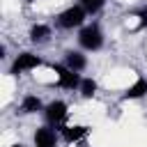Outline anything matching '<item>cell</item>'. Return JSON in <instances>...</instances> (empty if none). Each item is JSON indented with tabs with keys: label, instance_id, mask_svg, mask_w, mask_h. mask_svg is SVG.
Listing matches in <instances>:
<instances>
[{
	"label": "cell",
	"instance_id": "1",
	"mask_svg": "<svg viewBox=\"0 0 147 147\" xmlns=\"http://www.w3.org/2000/svg\"><path fill=\"white\" fill-rule=\"evenodd\" d=\"M76 44L85 53H99L106 46V32H103L101 23L99 21H90L80 30H76Z\"/></svg>",
	"mask_w": 147,
	"mask_h": 147
},
{
	"label": "cell",
	"instance_id": "2",
	"mask_svg": "<svg viewBox=\"0 0 147 147\" xmlns=\"http://www.w3.org/2000/svg\"><path fill=\"white\" fill-rule=\"evenodd\" d=\"M87 11L78 5V2H74V5H69V7H64L62 11H57L55 16H53V25H55V30H62V32H74V30H80L85 23H87Z\"/></svg>",
	"mask_w": 147,
	"mask_h": 147
},
{
	"label": "cell",
	"instance_id": "3",
	"mask_svg": "<svg viewBox=\"0 0 147 147\" xmlns=\"http://www.w3.org/2000/svg\"><path fill=\"white\" fill-rule=\"evenodd\" d=\"M44 64H46V62H44V57H41L39 53H34V51H18V53L11 57L9 67H7V76L21 78V76H25V74H32V71L41 69Z\"/></svg>",
	"mask_w": 147,
	"mask_h": 147
},
{
	"label": "cell",
	"instance_id": "4",
	"mask_svg": "<svg viewBox=\"0 0 147 147\" xmlns=\"http://www.w3.org/2000/svg\"><path fill=\"white\" fill-rule=\"evenodd\" d=\"M51 71H53V76H55V80H53L55 87L67 90V92H78L80 80H83V74L69 69L64 62H53V64H51Z\"/></svg>",
	"mask_w": 147,
	"mask_h": 147
},
{
	"label": "cell",
	"instance_id": "5",
	"mask_svg": "<svg viewBox=\"0 0 147 147\" xmlns=\"http://www.w3.org/2000/svg\"><path fill=\"white\" fill-rule=\"evenodd\" d=\"M69 115H71V110H69V103H67L64 99H53V101H48V103L44 106V113H41L44 124H51L53 129H60V126H64L67 122H71Z\"/></svg>",
	"mask_w": 147,
	"mask_h": 147
},
{
	"label": "cell",
	"instance_id": "6",
	"mask_svg": "<svg viewBox=\"0 0 147 147\" xmlns=\"http://www.w3.org/2000/svg\"><path fill=\"white\" fill-rule=\"evenodd\" d=\"M60 138L64 145H78V142H85L92 133V126L90 124H78V122H67L64 126L57 129Z\"/></svg>",
	"mask_w": 147,
	"mask_h": 147
},
{
	"label": "cell",
	"instance_id": "7",
	"mask_svg": "<svg viewBox=\"0 0 147 147\" xmlns=\"http://www.w3.org/2000/svg\"><path fill=\"white\" fill-rule=\"evenodd\" d=\"M62 138L51 124H39L32 131V147H60Z\"/></svg>",
	"mask_w": 147,
	"mask_h": 147
},
{
	"label": "cell",
	"instance_id": "8",
	"mask_svg": "<svg viewBox=\"0 0 147 147\" xmlns=\"http://www.w3.org/2000/svg\"><path fill=\"white\" fill-rule=\"evenodd\" d=\"M53 34H55V25L53 23H32L30 30H28V41L34 48H41V46L51 44Z\"/></svg>",
	"mask_w": 147,
	"mask_h": 147
},
{
	"label": "cell",
	"instance_id": "9",
	"mask_svg": "<svg viewBox=\"0 0 147 147\" xmlns=\"http://www.w3.org/2000/svg\"><path fill=\"white\" fill-rule=\"evenodd\" d=\"M44 99L39 96V94H32V92H28V94H23L21 96V101H18V106H16V115H21V117H30V115H41L44 113Z\"/></svg>",
	"mask_w": 147,
	"mask_h": 147
},
{
	"label": "cell",
	"instance_id": "10",
	"mask_svg": "<svg viewBox=\"0 0 147 147\" xmlns=\"http://www.w3.org/2000/svg\"><path fill=\"white\" fill-rule=\"evenodd\" d=\"M60 62H64L69 69H74V71H78V74H83V71L87 69V64H90L87 53H85L83 48H67V51L62 53V60H60Z\"/></svg>",
	"mask_w": 147,
	"mask_h": 147
},
{
	"label": "cell",
	"instance_id": "11",
	"mask_svg": "<svg viewBox=\"0 0 147 147\" xmlns=\"http://www.w3.org/2000/svg\"><path fill=\"white\" fill-rule=\"evenodd\" d=\"M147 96V78L145 76H136L131 85L124 87V92L119 94V101H140Z\"/></svg>",
	"mask_w": 147,
	"mask_h": 147
},
{
	"label": "cell",
	"instance_id": "12",
	"mask_svg": "<svg viewBox=\"0 0 147 147\" xmlns=\"http://www.w3.org/2000/svg\"><path fill=\"white\" fill-rule=\"evenodd\" d=\"M78 94H80V99H85V101L94 99V96L99 94V80H96L94 76H83L80 87H78Z\"/></svg>",
	"mask_w": 147,
	"mask_h": 147
},
{
	"label": "cell",
	"instance_id": "13",
	"mask_svg": "<svg viewBox=\"0 0 147 147\" xmlns=\"http://www.w3.org/2000/svg\"><path fill=\"white\" fill-rule=\"evenodd\" d=\"M129 16L136 18V32H145L147 30V2L140 5V7H136Z\"/></svg>",
	"mask_w": 147,
	"mask_h": 147
},
{
	"label": "cell",
	"instance_id": "14",
	"mask_svg": "<svg viewBox=\"0 0 147 147\" xmlns=\"http://www.w3.org/2000/svg\"><path fill=\"white\" fill-rule=\"evenodd\" d=\"M76 2L87 11V16H99L103 11V7H106L108 0H76Z\"/></svg>",
	"mask_w": 147,
	"mask_h": 147
},
{
	"label": "cell",
	"instance_id": "15",
	"mask_svg": "<svg viewBox=\"0 0 147 147\" xmlns=\"http://www.w3.org/2000/svg\"><path fill=\"white\" fill-rule=\"evenodd\" d=\"M9 147H28V145H25V142H11Z\"/></svg>",
	"mask_w": 147,
	"mask_h": 147
}]
</instances>
